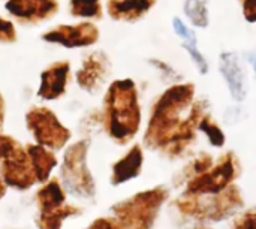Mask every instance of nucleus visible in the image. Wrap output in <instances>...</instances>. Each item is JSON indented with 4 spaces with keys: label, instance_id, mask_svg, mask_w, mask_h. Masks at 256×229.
Masks as SVG:
<instances>
[{
    "label": "nucleus",
    "instance_id": "obj_1",
    "mask_svg": "<svg viewBox=\"0 0 256 229\" xmlns=\"http://www.w3.org/2000/svg\"><path fill=\"white\" fill-rule=\"evenodd\" d=\"M204 114V104L195 100V86L174 84L154 104L144 144L176 158L195 140V129Z\"/></svg>",
    "mask_w": 256,
    "mask_h": 229
},
{
    "label": "nucleus",
    "instance_id": "obj_2",
    "mask_svg": "<svg viewBox=\"0 0 256 229\" xmlns=\"http://www.w3.org/2000/svg\"><path fill=\"white\" fill-rule=\"evenodd\" d=\"M104 116L105 129L111 140L118 144H128L134 140L141 124V108L138 90L132 80H117L108 87Z\"/></svg>",
    "mask_w": 256,
    "mask_h": 229
},
{
    "label": "nucleus",
    "instance_id": "obj_3",
    "mask_svg": "<svg viewBox=\"0 0 256 229\" xmlns=\"http://www.w3.org/2000/svg\"><path fill=\"white\" fill-rule=\"evenodd\" d=\"M177 208L198 220H224L244 206L242 192L236 184H230L219 194L190 195L184 194L176 201Z\"/></svg>",
    "mask_w": 256,
    "mask_h": 229
},
{
    "label": "nucleus",
    "instance_id": "obj_4",
    "mask_svg": "<svg viewBox=\"0 0 256 229\" xmlns=\"http://www.w3.org/2000/svg\"><path fill=\"white\" fill-rule=\"evenodd\" d=\"M166 200L168 190L158 186L116 204L112 213L123 229H153L158 214Z\"/></svg>",
    "mask_w": 256,
    "mask_h": 229
},
{
    "label": "nucleus",
    "instance_id": "obj_5",
    "mask_svg": "<svg viewBox=\"0 0 256 229\" xmlns=\"http://www.w3.org/2000/svg\"><path fill=\"white\" fill-rule=\"evenodd\" d=\"M0 177L6 186L26 190L36 183L28 154L9 135H0Z\"/></svg>",
    "mask_w": 256,
    "mask_h": 229
},
{
    "label": "nucleus",
    "instance_id": "obj_6",
    "mask_svg": "<svg viewBox=\"0 0 256 229\" xmlns=\"http://www.w3.org/2000/svg\"><path fill=\"white\" fill-rule=\"evenodd\" d=\"M87 153L88 142L87 140H81L64 152L62 165L64 186L69 192L81 198H93L96 194L94 180L87 166Z\"/></svg>",
    "mask_w": 256,
    "mask_h": 229
},
{
    "label": "nucleus",
    "instance_id": "obj_7",
    "mask_svg": "<svg viewBox=\"0 0 256 229\" xmlns=\"http://www.w3.org/2000/svg\"><path fill=\"white\" fill-rule=\"evenodd\" d=\"M240 164L232 152L225 153L218 165H212L207 171L189 178L184 194L190 195H212L219 194L238 177Z\"/></svg>",
    "mask_w": 256,
    "mask_h": 229
},
{
    "label": "nucleus",
    "instance_id": "obj_8",
    "mask_svg": "<svg viewBox=\"0 0 256 229\" xmlns=\"http://www.w3.org/2000/svg\"><path fill=\"white\" fill-rule=\"evenodd\" d=\"M26 124L36 142L46 148L60 150L70 140V130L60 123L51 110L45 106H33L27 111Z\"/></svg>",
    "mask_w": 256,
    "mask_h": 229
},
{
    "label": "nucleus",
    "instance_id": "obj_9",
    "mask_svg": "<svg viewBox=\"0 0 256 229\" xmlns=\"http://www.w3.org/2000/svg\"><path fill=\"white\" fill-rule=\"evenodd\" d=\"M42 39L50 44H57L64 48H84L94 45L99 39V30L92 22L62 24L42 34Z\"/></svg>",
    "mask_w": 256,
    "mask_h": 229
},
{
    "label": "nucleus",
    "instance_id": "obj_10",
    "mask_svg": "<svg viewBox=\"0 0 256 229\" xmlns=\"http://www.w3.org/2000/svg\"><path fill=\"white\" fill-rule=\"evenodd\" d=\"M110 74V58L102 51H94L82 60L81 68L76 70V82L82 90L88 93H96L104 87Z\"/></svg>",
    "mask_w": 256,
    "mask_h": 229
},
{
    "label": "nucleus",
    "instance_id": "obj_11",
    "mask_svg": "<svg viewBox=\"0 0 256 229\" xmlns=\"http://www.w3.org/2000/svg\"><path fill=\"white\" fill-rule=\"evenodd\" d=\"M6 10L22 22H39L56 15L58 10L57 0H8Z\"/></svg>",
    "mask_w": 256,
    "mask_h": 229
},
{
    "label": "nucleus",
    "instance_id": "obj_12",
    "mask_svg": "<svg viewBox=\"0 0 256 229\" xmlns=\"http://www.w3.org/2000/svg\"><path fill=\"white\" fill-rule=\"evenodd\" d=\"M219 70L226 81L230 94L234 100L243 102L248 94L246 74L242 68L240 58L232 51H225L219 57Z\"/></svg>",
    "mask_w": 256,
    "mask_h": 229
},
{
    "label": "nucleus",
    "instance_id": "obj_13",
    "mask_svg": "<svg viewBox=\"0 0 256 229\" xmlns=\"http://www.w3.org/2000/svg\"><path fill=\"white\" fill-rule=\"evenodd\" d=\"M70 64L69 62H57L50 64L40 74V84L38 96L44 100H56L64 92L69 80Z\"/></svg>",
    "mask_w": 256,
    "mask_h": 229
},
{
    "label": "nucleus",
    "instance_id": "obj_14",
    "mask_svg": "<svg viewBox=\"0 0 256 229\" xmlns=\"http://www.w3.org/2000/svg\"><path fill=\"white\" fill-rule=\"evenodd\" d=\"M142 150L140 146H134L120 160H117L112 166V176L111 183L114 186H118L122 183H126L141 174L142 168Z\"/></svg>",
    "mask_w": 256,
    "mask_h": 229
},
{
    "label": "nucleus",
    "instance_id": "obj_15",
    "mask_svg": "<svg viewBox=\"0 0 256 229\" xmlns=\"http://www.w3.org/2000/svg\"><path fill=\"white\" fill-rule=\"evenodd\" d=\"M154 3L156 0H108L106 9L111 18L132 22L142 18Z\"/></svg>",
    "mask_w": 256,
    "mask_h": 229
},
{
    "label": "nucleus",
    "instance_id": "obj_16",
    "mask_svg": "<svg viewBox=\"0 0 256 229\" xmlns=\"http://www.w3.org/2000/svg\"><path fill=\"white\" fill-rule=\"evenodd\" d=\"M26 152L28 154L30 165H32V170L34 172L36 182H40V183L48 182L51 171L57 166V159L52 154V152L44 146H39V144L27 146Z\"/></svg>",
    "mask_w": 256,
    "mask_h": 229
},
{
    "label": "nucleus",
    "instance_id": "obj_17",
    "mask_svg": "<svg viewBox=\"0 0 256 229\" xmlns=\"http://www.w3.org/2000/svg\"><path fill=\"white\" fill-rule=\"evenodd\" d=\"M36 200H38L39 213H48V212L63 207L64 201H66V195H64V190H63L62 184L58 183V180L52 178L45 186H42L39 189Z\"/></svg>",
    "mask_w": 256,
    "mask_h": 229
},
{
    "label": "nucleus",
    "instance_id": "obj_18",
    "mask_svg": "<svg viewBox=\"0 0 256 229\" xmlns=\"http://www.w3.org/2000/svg\"><path fill=\"white\" fill-rule=\"evenodd\" d=\"M80 213V208L74 206H63L57 210L48 212V213H39V218L36 220V225L39 229H62L63 220H66L70 216H75Z\"/></svg>",
    "mask_w": 256,
    "mask_h": 229
},
{
    "label": "nucleus",
    "instance_id": "obj_19",
    "mask_svg": "<svg viewBox=\"0 0 256 229\" xmlns=\"http://www.w3.org/2000/svg\"><path fill=\"white\" fill-rule=\"evenodd\" d=\"M183 10L194 27L206 28L208 26L210 16L206 0H184Z\"/></svg>",
    "mask_w": 256,
    "mask_h": 229
},
{
    "label": "nucleus",
    "instance_id": "obj_20",
    "mask_svg": "<svg viewBox=\"0 0 256 229\" xmlns=\"http://www.w3.org/2000/svg\"><path fill=\"white\" fill-rule=\"evenodd\" d=\"M70 14L75 18H100L102 3L100 0H70Z\"/></svg>",
    "mask_w": 256,
    "mask_h": 229
},
{
    "label": "nucleus",
    "instance_id": "obj_21",
    "mask_svg": "<svg viewBox=\"0 0 256 229\" xmlns=\"http://www.w3.org/2000/svg\"><path fill=\"white\" fill-rule=\"evenodd\" d=\"M196 128L207 135V138L210 140L212 146H214V147H224V144H225V134L213 122V118L208 114H204L201 117V120H200V123H198Z\"/></svg>",
    "mask_w": 256,
    "mask_h": 229
},
{
    "label": "nucleus",
    "instance_id": "obj_22",
    "mask_svg": "<svg viewBox=\"0 0 256 229\" xmlns=\"http://www.w3.org/2000/svg\"><path fill=\"white\" fill-rule=\"evenodd\" d=\"M183 48L189 52L192 62L195 63L196 69L200 70L201 75H206L208 72V63L206 60V57L201 54V51L198 50V39H192V40H186L182 44Z\"/></svg>",
    "mask_w": 256,
    "mask_h": 229
},
{
    "label": "nucleus",
    "instance_id": "obj_23",
    "mask_svg": "<svg viewBox=\"0 0 256 229\" xmlns=\"http://www.w3.org/2000/svg\"><path fill=\"white\" fill-rule=\"evenodd\" d=\"M212 165H213L212 156H208V154L202 153L198 159H195V160L188 166V174H189V176H190V178H192V177H195V176H198V174H201V172L207 171Z\"/></svg>",
    "mask_w": 256,
    "mask_h": 229
},
{
    "label": "nucleus",
    "instance_id": "obj_24",
    "mask_svg": "<svg viewBox=\"0 0 256 229\" xmlns=\"http://www.w3.org/2000/svg\"><path fill=\"white\" fill-rule=\"evenodd\" d=\"M16 40V30L15 26L9 21L0 16V42L12 44Z\"/></svg>",
    "mask_w": 256,
    "mask_h": 229
},
{
    "label": "nucleus",
    "instance_id": "obj_25",
    "mask_svg": "<svg viewBox=\"0 0 256 229\" xmlns=\"http://www.w3.org/2000/svg\"><path fill=\"white\" fill-rule=\"evenodd\" d=\"M172 27H174V32H176V34L183 40V42H186V40H192V39H196V36H195V33L192 32V28H189L180 18H174L172 20Z\"/></svg>",
    "mask_w": 256,
    "mask_h": 229
},
{
    "label": "nucleus",
    "instance_id": "obj_26",
    "mask_svg": "<svg viewBox=\"0 0 256 229\" xmlns=\"http://www.w3.org/2000/svg\"><path fill=\"white\" fill-rule=\"evenodd\" d=\"M232 229H256V214L254 210L244 213L234 225Z\"/></svg>",
    "mask_w": 256,
    "mask_h": 229
},
{
    "label": "nucleus",
    "instance_id": "obj_27",
    "mask_svg": "<svg viewBox=\"0 0 256 229\" xmlns=\"http://www.w3.org/2000/svg\"><path fill=\"white\" fill-rule=\"evenodd\" d=\"M148 62H150L156 69H159V70H160V74H162L166 80H172L174 76H176V78H178V76H180V75L176 72V69H174V68H171L170 64H166V63H165V62H162V60L150 58Z\"/></svg>",
    "mask_w": 256,
    "mask_h": 229
},
{
    "label": "nucleus",
    "instance_id": "obj_28",
    "mask_svg": "<svg viewBox=\"0 0 256 229\" xmlns=\"http://www.w3.org/2000/svg\"><path fill=\"white\" fill-rule=\"evenodd\" d=\"M86 229H123L120 226V224L116 220V219H106V218H102V219H96L88 228Z\"/></svg>",
    "mask_w": 256,
    "mask_h": 229
},
{
    "label": "nucleus",
    "instance_id": "obj_29",
    "mask_svg": "<svg viewBox=\"0 0 256 229\" xmlns=\"http://www.w3.org/2000/svg\"><path fill=\"white\" fill-rule=\"evenodd\" d=\"M242 6H243V14L244 18L249 22H255L256 21V0H240Z\"/></svg>",
    "mask_w": 256,
    "mask_h": 229
},
{
    "label": "nucleus",
    "instance_id": "obj_30",
    "mask_svg": "<svg viewBox=\"0 0 256 229\" xmlns=\"http://www.w3.org/2000/svg\"><path fill=\"white\" fill-rule=\"evenodd\" d=\"M3 118H4V100H3V98L0 94V128H2Z\"/></svg>",
    "mask_w": 256,
    "mask_h": 229
},
{
    "label": "nucleus",
    "instance_id": "obj_31",
    "mask_svg": "<svg viewBox=\"0 0 256 229\" xmlns=\"http://www.w3.org/2000/svg\"><path fill=\"white\" fill-rule=\"evenodd\" d=\"M4 194H6V184H4V182L2 180V177H0V200L4 196Z\"/></svg>",
    "mask_w": 256,
    "mask_h": 229
},
{
    "label": "nucleus",
    "instance_id": "obj_32",
    "mask_svg": "<svg viewBox=\"0 0 256 229\" xmlns=\"http://www.w3.org/2000/svg\"><path fill=\"white\" fill-rule=\"evenodd\" d=\"M192 229H210V228H207V226H202V225H200V226H195V228H192Z\"/></svg>",
    "mask_w": 256,
    "mask_h": 229
}]
</instances>
